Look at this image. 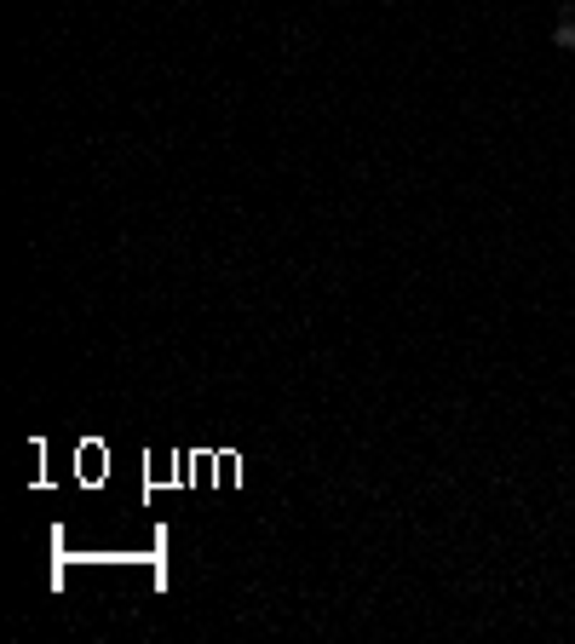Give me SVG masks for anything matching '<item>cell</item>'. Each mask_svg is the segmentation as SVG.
<instances>
[{
  "instance_id": "6da1fadb",
  "label": "cell",
  "mask_w": 575,
  "mask_h": 644,
  "mask_svg": "<svg viewBox=\"0 0 575 644\" xmlns=\"http://www.w3.org/2000/svg\"><path fill=\"white\" fill-rule=\"evenodd\" d=\"M553 46H564V52H575V12H564V18H558V29H553Z\"/></svg>"
}]
</instances>
